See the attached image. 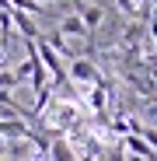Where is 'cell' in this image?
<instances>
[{
	"label": "cell",
	"mask_w": 157,
	"mask_h": 161,
	"mask_svg": "<svg viewBox=\"0 0 157 161\" xmlns=\"http://www.w3.org/2000/svg\"><path fill=\"white\" fill-rule=\"evenodd\" d=\"M66 74H70V80H77V84H101V70L87 56H73Z\"/></svg>",
	"instance_id": "1"
},
{
	"label": "cell",
	"mask_w": 157,
	"mask_h": 161,
	"mask_svg": "<svg viewBox=\"0 0 157 161\" xmlns=\"http://www.w3.org/2000/svg\"><path fill=\"white\" fill-rule=\"evenodd\" d=\"M0 161H4V158H0Z\"/></svg>",
	"instance_id": "16"
},
{
	"label": "cell",
	"mask_w": 157,
	"mask_h": 161,
	"mask_svg": "<svg viewBox=\"0 0 157 161\" xmlns=\"http://www.w3.org/2000/svg\"><path fill=\"white\" fill-rule=\"evenodd\" d=\"M56 32H60L63 39H66V35H77V39H87V42H94V35L87 32V25L81 21V14H66V18L60 21V28H56Z\"/></svg>",
	"instance_id": "4"
},
{
	"label": "cell",
	"mask_w": 157,
	"mask_h": 161,
	"mask_svg": "<svg viewBox=\"0 0 157 161\" xmlns=\"http://www.w3.org/2000/svg\"><path fill=\"white\" fill-rule=\"evenodd\" d=\"M42 39H45V42H49L52 49H56V53H60V56H73V49L66 46V39H63L60 32H49V35H42Z\"/></svg>",
	"instance_id": "8"
},
{
	"label": "cell",
	"mask_w": 157,
	"mask_h": 161,
	"mask_svg": "<svg viewBox=\"0 0 157 161\" xmlns=\"http://www.w3.org/2000/svg\"><path fill=\"white\" fill-rule=\"evenodd\" d=\"M0 11H11V0H0Z\"/></svg>",
	"instance_id": "11"
},
{
	"label": "cell",
	"mask_w": 157,
	"mask_h": 161,
	"mask_svg": "<svg viewBox=\"0 0 157 161\" xmlns=\"http://www.w3.org/2000/svg\"><path fill=\"white\" fill-rule=\"evenodd\" d=\"M49 161H73V151H70V144H66L63 137H52V144H49Z\"/></svg>",
	"instance_id": "6"
},
{
	"label": "cell",
	"mask_w": 157,
	"mask_h": 161,
	"mask_svg": "<svg viewBox=\"0 0 157 161\" xmlns=\"http://www.w3.org/2000/svg\"><path fill=\"white\" fill-rule=\"evenodd\" d=\"M11 21H14V28L24 35V42H39L42 32H39V25L32 21V14H21V11H11Z\"/></svg>",
	"instance_id": "5"
},
{
	"label": "cell",
	"mask_w": 157,
	"mask_h": 161,
	"mask_svg": "<svg viewBox=\"0 0 157 161\" xmlns=\"http://www.w3.org/2000/svg\"><path fill=\"white\" fill-rule=\"evenodd\" d=\"M115 7H119L122 14H133V11H136V0H115Z\"/></svg>",
	"instance_id": "10"
},
{
	"label": "cell",
	"mask_w": 157,
	"mask_h": 161,
	"mask_svg": "<svg viewBox=\"0 0 157 161\" xmlns=\"http://www.w3.org/2000/svg\"><path fill=\"white\" fill-rule=\"evenodd\" d=\"M32 126L28 119H21V116H7V119H0V137L4 140H32Z\"/></svg>",
	"instance_id": "2"
},
{
	"label": "cell",
	"mask_w": 157,
	"mask_h": 161,
	"mask_svg": "<svg viewBox=\"0 0 157 161\" xmlns=\"http://www.w3.org/2000/svg\"><path fill=\"white\" fill-rule=\"evenodd\" d=\"M42 161H49V158H42Z\"/></svg>",
	"instance_id": "15"
},
{
	"label": "cell",
	"mask_w": 157,
	"mask_h": 161,
	"mask_svg": "<svg viewBox=\"0 0 157 161\" xmlns=\"http://www.w3.org/2000/svg\"><path fill=\"white\" fill-rule=\"evenodd\" d=\"M39 4H52V0H39Z\"/></svg>",
	"instance_id": "14"
},
{
	"label": "cell",
	"mask_w": 157,
	"mask_h": 161,
	"mask_svg": "<svg viewBox=\"0 0 157 161\" xmlns=\"http://www.w3.org/2000/svg\"><path fill=\"white\" fill-rule=\"evenodd\" d=\"M140 137H143V140L157 151V130H154V126H140Z\"/></svg>",
	"instance_id": "9"
},
{
	"label": "cell",
	"mask_w": 157,
	"mask_h": 161,
	"mask_svg": "<svg viewBox=\"0 0 157 161\" xmlns=\"http://www.w3.org/2000/svg\"><path fill=\"white\" fill-rule=\"evenodd\" d=\"M11 11H21V14H45V4H39V0H11Z\"/></svg>",
	"instance_id": "7"
},
{
	"label": "cell",
	"mask_w": 157,
	"mask_h": 161,
	"mask_svg": "<svg viewBox=\"0 0 157 161\" xmlns=\"http://www.w3.org/2000/svg\"><path fill=\"white\" fill-rule=\"evenodd\" d=\"M73 14H81V21L87 25V32L94 35V28L105 21V11L98 7V4H84V0H73Z\"/></svg>",
	"instance_id": "3"
},
{
	"label": "cell",
	"mask_w": 157,
	"mask_h": 161,
	"mask_svg": "<svg viewBox=\"0 0 157 161\" xmlns=\"http://www.w3.org/2000/svg\"><path fill=\"white\" fill-rule=\"evenodd\" d=\"M0 154H7V140L4 137H0Z\"/></svg>",
	"instance_id": "12"
},
{
	"label": "cell",
	"mask_w": 157,
	"mask_h": 161,
	"mask_svg": "<svg viewBox=\"0 0 157 161\" xmlns=\"http://www.w3.org/2000/svg\"><path fill=\"white\" fill-rule=\"evenodd\" d=\"M0 46H4V53H7V39H4V35H0Z\"/></svg>",
	"instance_id": "13"
}]
</instances>
